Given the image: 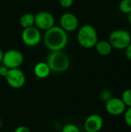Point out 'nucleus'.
Here are the masks:
<instances>
[{
  "label": "nucleus",
  "mask_w": 131,
  "mask_h": 132,
  "mask_svg": "<svg viewBox=\"0 0 131 132\" xmlns=\"http://www.w3.org/2000/svg\"><path fill=\"white\" fill-rule=\"evenodd\" d=\"M44 46L50 52L63 50L68 44L67 32L59 26H53L45 31L42 36Z\"/></svg>",
  "instance_id": "1"
},
{
  "label": "nucleus",
  "mask_w": 131,
  "mask_h": 132,
  "mask_svg": "<svg viewBox=\"0 0 131 132\" xmlns=\"http://www.w3.org/2000/svg\"><path fill=\"white\" fill-rule=\"evenodd\" d=\"M46 63L49 67L51 72L63 73L69 69L70 66V60L62 50L52 51L46 57Z\"/></svg>",
  "instance_id": "2"
},
{
  "label": "nucleus",
  "mask_w": 131,
  "mask_h": 132,
  "mask_svg": "<svg viewBox=\"0 0 131 132\" xmlns=\"http://www.w3.org/2000/svg\"><path fill=\"white\" fill-rule=\"evenodd\" d=\"M77 42L83 48L90 49L98 42L97 29L90 24L83 25L77 32Z\"/></svg>",
  "instance_id": "3"
},
{
  "label": "nucleus",
  "mask_w": 131,
  "mask_h": 132,
  "mask_svg": "<svg viewBox=\"0 0 131 132\" xmlns=\"http://www.w3.org/2000/svg\"><path fill=\"white\" fill-rule=\"evenodd\" d=\"M108 41L113 48L125 50L131 43V35L126 29H116L110 34Z\"/></svg>",
  "instance_id": "4"
},
{
  "label": "nucleus",
  "mask_w": 131,
  "mask_h": 132,
  "mask_svg": "<svg viewBox=\"0 0 131 132\" xmlns=\"http://www.w3.org/2000/svg\"><path fill=\"white\" fill-rule=\"evenodd\" d=\"M24 61L22 53L15 49H11L4 53L2 58V65L6 67L8 69L19 68Z\"/></svg>",
  "instance_id": "5"
},
{
  "label": "nucleus",
  "mask_w": 131,
  "mask_h": 132,
  "mask_svg": "<svg viewBox=\"0 0 131 132\" xmlns=\"http://www.w3.org/2000/svg\"><path fill=\"white\" fill-rule=\"evenodd\" d=\"M21 39L25 46L34 47L40 43L42 36L40 30L36 26H32L23 29L21 34Z\"/></svg>",
  "instance_id": "6"
},
{
  "label": "nucleus",
  "mask_w": 131,
  "mask_h": 132,
  "mask_svg": "<svg viewBox=\"0 0 131 132\" xmlns=\"http://www.w3.org/2000/svg\"><path fill=\"white\" fill-rule=\"evenodd\" d=\"M5 80L8 86L14 89H19L25 84V75L19 68L8 69V73L5 76Z\"/></svg>",
  "instance_id": "7"
},
{
  "label": "nucleus",
  "mask_w": 131,
  "mask_h": 132,
  "mask_svg": "<svg viewBox=\"0 0 131 132\" xmlns=\"http://www.w3.org/2000/svg\"><path fill=\"white\" fill-rule=\"evenodd\" d=\"M35 15V26L39 30H47L55 26V18L52 13L47 11H41Z\"/></svg>",
  "instance_id": "8"
},
{
  "label": "nucleus",
  "mask_w": 131,
  "mask_h": 132,
  "mask_svg": "<svg viewBox=\"0 0 131 132\" xmlns=\"http://www.w3.org/2000/svg\"><path fill=\"white\" fill-rule=\"evenodd\" d=\"M106 111L112 116H120L124 114L127 109L126 105L119 97H111L105 102Z\"/></svg>",
  "instance_id": "9"
},
{
  "label": "nucleus",
  "mask_w": 131,
  "mask_h": 132,
  "mask_svg": "<svg viewBox=\"0 0 131 132\" xmlns=\"http://www.w3.org/2000/svg\"><path fill=\"white\" fill-rule=\"evenodd\" d=\"M59 26L66 32H73L79 26V19L77 16L71 12H66L60 16Z\"/></svg>",
  "instance_id": "10"
},
{
  "label": "nucleus",
  "mask_w": 131,
  "mask_h": 132,
  "mask_svg": "<svg viewBox=\"0 0 131 132\" xmlns=\"http://www.w3.org/2000/svg\"><path fill=\"white\" fill-rule=\"evenodd\" d=\"M103 127V119L97 114L88 116L84 121V129L86 132H99Z\"/></svg>",
  "instance_id": "11"
},
{
  "label": "nucleus",
  "mask_w": 131,
  "mask_h": 132,
  "mask_svg": "<svg viewBox=\"0 0 131 132\" xmlns=\"http://www.w3.org/2000/svg\"><path fill=\"white\" fill-rule=\"evenodd\" d=\"M33 73L37 78L46 79L49 76L51 70L46 62H39L34 67Z\"/></svg>",
  "instance_id": "12"
},
{
  "label": "nucleus",
  "mask_w": 131,
  "mask_h": 132,
  "mask_svg": "<svg viewBox=\"0 0 131 132\" xmlns=\"http://www.w3.org/2000/svg\"><path fill=\"white\" fill-rule=\"evenodd\" d=\"M94 47L97 52L103 56L110 55L113 50V47L108 40H98Z\"/></svg>",
  "instance_id": "13"
},
{
  "label": "nucleus",
  "mask_w": 131,
  "mask_h": 132,
  "mask_svg": "<svg viewBox=\"0 0 131 132\" xmlns=\"http://www.w3.org/2000/svg\"><path fill=\"white\" fill-rule=\"evenodd\" d=\"M19 24L23 29L35 26V15L32 13H25L19 19Z\"/></svg>",
  "instance_id": "14"
},
{
  "label": "nucleus",
  "mask_w": 131,
  "mask_h": 132,
  "mask_svg": "<svg viewBox=\"0 0 131 132\" xmlns=\"http://www.w3.org/2000/svg\"><path fill=\"white\" fill-rule=\"evenodd\" d=\"M119 9L124 14H128L131 12V0H121L119 4Z\"/></svg>",
  "instance_id": "15"
},
{
  "label": "nucleus",
  "mask_w": 131,
  "mask_h": 132,
  "mask_svg": "<svg viewBox=\"0 0 131 132\" xmlns=\"http://www.w3.org/2000/svg\"><path fill=\"white\" fill-rule=\"evenodd\" d=\"M121 100L124 103L127 108L131 107V89H126L122 93Z\"/></svg>",
  "instance_id": "16"
},
{
  "label": "nucleus",
  "mask_w": 131,
  "mask_h": 132,
  "mask_svg": "<svg viewBox=\"0 0 131 132\" xmlns=\"http://www.w3.org/2000/svg\"><path fill=\"white\" fill-rule=\"evenodd\" d=\"M61 132H80V130L77 125L72 123H69L65 125L62 128Z\"/></svg>",
  "instance_id": "17"
},
{
  "label": "nucleus",
  "mask_w": 131,
  "mask_h": 132,
  "mask_svg": "<svg viewBox=\"0 0 131 132\" xmlns=\"http://www.w3.org/2000/svg\"><path fill=\"white\" fill-rule=\"evenodd\" d=\"M111 97H112V93L108 89H103L100 93V98L101 101H103L104 102H106Z\"/></svg>",
  "instance_id": "18"
},
{
  "label": "nucleus",
  "mask_w": 131,
  "mask_h": 132,
  "mask_svg": "<svg viewBox=\"0 0 131 132\" xmlns=\"http://www.w3.org/2000/svg\"><path fill=\"white\" fill-rule=\"evenodd\" d=\"M124 119L126 125L131 128V107L127 108L124 113Z\"/></svg>",
  "instance_id": "19"
},
{
  "label": "nucleus",
  "mask_w": 131,
  "mask_h": 132,
  "mask_svg": "<svg viewBox=\"0 0 131 132\" xmlns=\"http://www.w3.org/2000/svg\"><path fill=\"white\" fill-rule=\"evenodd\" d=\"M59 5L65 9L70 8L73 4V0H59Z\"/></svg>",
  "instance_id": "20"
},
{
  "label": "nucleus",
  "mask_w": 131,
  "mask_h": 132,
  "mask_svg": "<svg viewBox=\"0 0 131 132\" xmlns=\"http://www.w3.org/2000/svg\"><path fill=\"white\" fill-rule=\"evenodd\" d=\"M14 132H31V131H30V129H29L28 127L22 125V126L17 127V128L15 129Z\"/></svg>",
  "instance_id": "21"
},
{
  "label": "nucleus",
  "mask_w": 131,
  "mask_h": 132,
  "mask_svg": "<svg viewBox=\"0 0 131 132\" xmlns=\"http://www.w3.org/2000/svg\"><path fill=\"white\" fill-rule=\"evenodd\" d=\"M125 50V56L126 58L131 62V43L128 45V46L124 50Z\"/></svg>",
  "instance_id": "22"
},
{
  "label": "nucleus",
  "mask_w": 131,
  "mask_h": 132,
  "mask_svg": "<svg viewBox=\"0 0 131 132\" xmlns=\"http://www.w3.org/2000/svg\"><path fill=\"white\" fill-rule=\"evenodd\" d=\"M8 69L6 67H5L4 65L0 67V76L1 77H5V76L8 73Z\"/></svg>",
  "instance_id": "23"
},
{
  "label": "nucleus",
  "mask_w": 131,
  "mask_h": 132,
  "mask_svg": "<svg viewBox=\"0 0 131 132\" xmlns=\"http://www.w3.org/2000/svg\"><path fill=\"white\" fill-rule=\"evenodd\" d=\"M3 54H4V53L2 52V50L0 49V63H2V58H3Z\"/></svg>",
  "instance_id": "24"
},
{
  "label": "nucleus",
  "mask_w": 131,
  "mask_h": 132,
  "mask_svg": "<svg viewBox=\"0 0 131 132\" xmlns=\"http://www.w3.org/2000/svg\"><path fill=\"white\" fill-rule=\"evenodd\" d=\"M127 19H128V22H130V24L131 25V12L127 14Z\"/></svg>",
  "instance_id": "25"
},
{
  "label": "nucleus",
  "mask_w": 131,
  "mask_h": 132,
  "mask_svg": "<svg viewBox=\"0 0 131 132\" xmlns=\"http://www.w3.org/2000/svg\"><path fill=\"white\" fill-rule=\"evenodd\" d=\"M2 120L0 119V128H2Z\"/></svg>",
  "instance_id": "26"
}]
</instances>
